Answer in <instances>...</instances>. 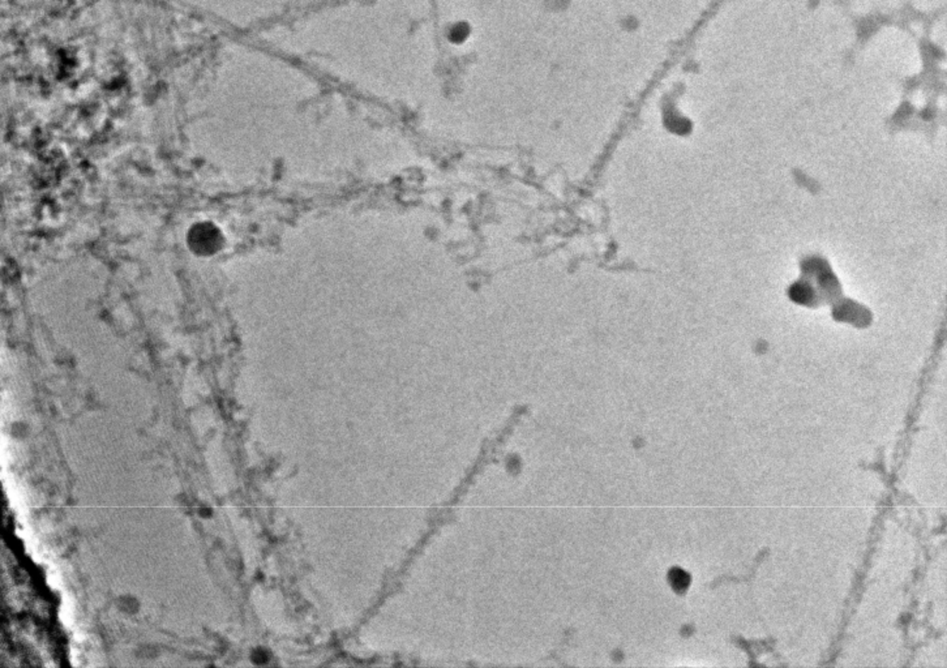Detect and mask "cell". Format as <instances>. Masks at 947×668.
<instances>
[{
    "label": "cell",
    "instance_id": "cell-1",
    "mask_svg": "<svg viewBox=\"0 0 947 668\" xmlns=\"http://www.w3.org/2000/svg\"><path fill=\"white\" fill-rule=\"evenodd\" d=\"M670 577H671L673 587L679 592L685 590L689 584V576L685 572H682V569H673Z\"/></svg>",
    "mask_w": 947,
    "mask_h": 668
}]
</instances>
